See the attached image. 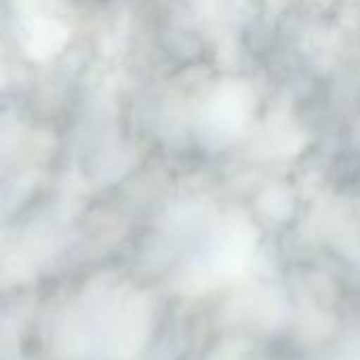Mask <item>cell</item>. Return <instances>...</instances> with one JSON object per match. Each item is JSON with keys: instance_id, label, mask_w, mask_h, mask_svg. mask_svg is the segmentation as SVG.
<instances>
[{"instance_id": "obj_1", "label": "cell", "mask_w": 360, "mask_h": 360, "mask_svg": "<svg viewBox=\"0 0 360 360\" xmlns=\"http://www.w3.org/2000/svg\"><path fill=\"white\" fill-rule=\"evenodd\" d=\"M72 2L78 6H95V4H101L103 0H72Z\"/></svg>"}]
</instances>
